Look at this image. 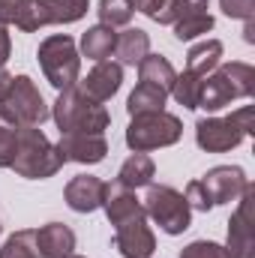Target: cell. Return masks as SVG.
<instances>
[{
    "label": "cell",
    "mask_w": 255,
    "mask_h": 258,
    "mask_svg": "<svg viewBox=\"0 0 255 258\" xmlns=\"http://www.w3.org/2000/svg\"><path fill=\"white\" fill-rule=\"evenodd\" d=\"M255 93V69L249 63H222L216 66L210 75H204L201 81V93H198V108L204 111H219L225 105H231L234 99H246Z\"/></svg>",
    "instance_id": "6da1fadb"
},
{
    "label": "cell",
    "mask_w": 255,
    "mask_h": 258,
    "mask_svg": "<svg viewBox=\"0 0 255 258\" xmlns=\"http://www.w3.org/2000/svg\"><path fill=\"white\" fill-rule=\"evenodd\" d=\"M9 168L18 177H27V180H45V177H54L63 168V156H60L57 144H51L39 126H21L18 129L15 159H12Z\"/></svg>",
    "instance_id": "7a4b0ae2"
},
{
    "label": "cell",
    "mask_w": 255,
    "mask_h": 258,
    "mask_svg": "<svg viewBox=\"0 0 255 258\" xmlns=\"http://www.w3.org/2000/svg\"><path fill=\"white\" fill-rule=\"evenodd\" d=\"M51 117L54 123L63 132H81V135H102L111 117L108 111L99 105V102H90L78 87H66L57 93L54 99V108H51Z\"/></svg>",
    "instance_id": "3957f363"
},
{
    "label": "cell",
    "mask_w": 255,
    "mask_h": 258,
    "mask_svg": "<svg viewBox=\"0 0 255 258\" xmlns=\"http://www.w3.org/2000/svg\"><path fill=\"white\" fill-rule=\"evenodd\" d=\"M246 135H255V111L249 105L237 108L231 117H204L195 123V141L207 153H225Z\"/></svg>",
    "instance_id": "277c9868"
},
{
    "label": "cell",
    "mask_w": 255,
    "mask_h": 258,
    "mask_svg": "<svg viewBox=\"0 0 255 258\" xmlns=\"http://www.w3.org/2000/svg\"><path fill=\"white\" fill-rule=\"evenodd\" d=\"M36 57H39V66H42V72H45V78H48L51 87L66 90V87H75V84H78L81 54H78L72 36H66V33H54V36L42 39Z\"/></svg>",
    "instance_id": "5b68a950"
},
{
    "label": "cell",
    "mask_w": 255,
    "mask_h": 258,
    "mask_svg": "<svg viewBox=\"0 0 255 258\" xmlns=\"http://www.w3.org/2000/svg\"><path fill=\"white\" fill-rule=\"evenodd\" d=\"M0 111L15 120L18 126H42L51 117V108L45 105L39 87L33 84L30 75H15L0 99Z\"/></svg>",
    "instance_id": "8992f818"
},
{
    "label": "cell",
    "mask_w": 255,
    "mask_h": 258,
    "mask_svg": "<svg viewBox=\"0 0 255 258\" xmlns=\"http://www.w3.org/2000/svg\"><path fill=\"white\" fill-rule=\"evenodd\" d=\"M183 135L180 117L168 111H153V114H138L126 126V144L132 153H147L156 147H171Z\"/></svg>",
    "instance_id": "52a82bcc"
},
{
    "label": "cell",
    "mask_w": 255,
    "mask_h": 258,
    "mask_svg": "<svg viewBox=\"0 0 255 258\" xmlns=\"http://www.w3.org/2000/svg\"><path fill=\"white\" fill-rule=\"evenodd\" d=\"M144 213L165 231V234H183L192 222V207L183 198V192L171 186H153L147 189L144 198Z\"/></svg>",
    "instance_id": "ba28073f"
},
{
    "label": "cell",
    "mask_w": 255,
    "mask_h": 258,
    "mask_svg": "<svg viewBox=\"0 0 255 258\" xmlns=\"http://www.w3.org/2000/svg\"><path fill=\"white\" fill-rule=\"evenodd\" d=\"M252 201H255V186L249 183L240 195V207L231 213V222H228V243H225L228 258H255Z\"/></svg>",
    "instance_id": "9c48e42d"
},
{
    "label": "cell",
    "mask_w": 255,
    "mask_h": 258,
    "mask_svg": "<svg viewBox=\"0 0 255 258\" xmlns=\"http://www.w3.org/2000/svg\"><path fill=\"white\" fill-rule=\"evenodd\" d=\"M90 9L87 0H33V9L27 15V21L21 24L24 33H33L45 24H72L78 18H84Z\"/></svg>",
    "instance_id": "30bf717a"
},
{
    "label": "cell",
    "mask_w": 255,
    "mask_h": 258,
    "mask_svg": "<svg viewBox=\"0 0 255 258\" xmlns=\"http://www.w3.org/2000/svg\"><path fill=\"white\" fill-rule=\"evenodd\" d=\"M201 186L210 198V204L216 207V204L237 201L243 195V189L249 186V180H246V171L237 168V165H216L201 177Z\"/></svg>",
    "instance_id": "8fae6325"
},
{
    "label": "cell",
    "mask_w": 255,
    "mask_h": 258,
    "mask_svg": "<svg viewBox=\"0 0 255 258\" xmlns=\"http://www.w3.org/2000/svg\"><path fill=\"white\" fill-rule=\"evenodd\" d=\"M114 246L123 258H150L156 252V237L147 225V216H135L114 228Z\"/></svg>",
    "instance_id": "7c38bea8"
},
{
    "label": "cell",
    "mask_w": 255,
    "mask_h": 258,
    "mask_svg": "<svg viewBox=\"0 0 255 258\" xmlns=\"http://www.w3.org/2000/svg\"><path fill=\"white\" fill-rule=\"evenodd\" d=\"M123 84V66L120 63H111V60H99L87 72V78H81L75 87L90 99V102H108Z\"/></svg>",
    "instance_id": "4fadbf2b"
},
{
    "label": "cell",
    "mask_w": 255,
    "mask_h": 258,
    "mask_svg": "<svg viewBox=\"0 0 255 258\" xmlns=\"http://www.w3.org/2000/svg\"><path fill=\"white\" fill-rule=\"evenodd\" d=\"M63 162H78V165H96L105 159L108 144L102 135H81V132H63L57 144Z\"/></svg>",
    "instance_id": "5bb4252c"
},
{
    "label": "cell",
    "mask_w": 255,
    "mask_h": 258,
    "mask_svg": "<svg viewBox=\"0 0 255 258\" xmlns=\"http://www.w3.org/2000/svg\"><path fill=\"white\" fill-rule=\"evenodd\" d=\"M102 210H105V216H108V222L117 228L120 222H129V219H135V216H147L144 213V204L135 198V192L123 186L120 180H114V183H105V192H102V204H99Z\"/></svg>",
    "instance_id": "9a60e30c"
},
{
    "label": "cell",
    "mask_w": 255,
    "mask_h": 258,
    "mask_svg": "<svg viewBox=\"0 0 255 258\" xmlns=\"http://www.w3.org/2000/svg\"><path fill=\"white\" fill-rule=\"evenodd\" d=\"M102 192H105V183L93 174H78L66 183L63 189V198L69 204V210L75 213H90L102 204Z\"/></svg>",
    "instance_id": "2e32d148"
},
{
    "label": "cell",
    "mask_w": 255,
    "mask_h": 258,
    "mask_svg": "<svg viewBox=\"0 0 255 258\" xmlns=\"http://www.w3.org/2000/svg\"><path fill=\"white\" fill-rule=\"evenodd\" d=\"M36 252L39 258H66L75 252V231L63 222H48L36 228Z\"/></svg>",
    "instance_id": "e0dca14e"
},
{
    "label": "cell",
    "mask_w": 255,
    "mask_h": 258,
    "mask_svg": "<svg viewBox=\"0 0 255 258\" xmlns=\"http://www.w3.org/2000/svg\"><path fill=\"white\" fill-rule=\"evenodd\" d=\"M114 45H117V33H114V27H105V24H93L81 36V54L90 57V60H96V63L108 60L111 51H114Z\"/></svg>",
    "instance_id": "ac0fdd59"
},
{
    "label": "cell",
    "mask_w": 255,
    "mask_h": 258,
    "mask_svg": "<svg viewBox=\"0 0 255 258\" xmlns=\"http://www.w3.org/2000/svg\"><path fill=\"white\" fill-rule=\"evenodd\" d=\"M114 54L120 57L123 66H138L147 54H150V36H147L141 27H129L123 33H117Z\"/></svg>",
    "instance_id": "d6986e66"
},
{
    "label": "cell",
    "mask_w": 255,
    "mask_h": 258,
    "mask_svg": "<svg viewBox=\"0 0 255 258\" xmlns=\"http://www.w3.org/2000/svg\"><path fill=\"white\" fill-rule=\"evenodd\" d=\"M165 99L168 93L162 87H153V84H138L126 99V111L129 117H138V114H153V111H165Z\"/></svg>",
    "instance_id": "ffe728a7"
},
{
    "label": "cell",
    "mask_w": 255,
    "mask_h": 258,
    "mask_svg": "<svg viewBox=\"0 0 255 258\" xmlns=\"http://www.w3.org/2000/svg\"><path fill=\"white\" fill-rule=\"evenodd\" d=\"M219 57H222V42L219 39H204V42H198V45L189 48V54H186V72L204 78V75H210L219 66Z\"/></svg>",
    "instance_id": "44dd1931"
},
{
    "label": "cell",
    "mask_w": 255,
    "mask_h": 258,
    "mask_svg": "<svg viewBox=\"0 0 255 258\" xmlns=\"http://www.w3.org/2000/svg\"><path fill=\"white\" fill-rule=\"evenodd\" d=\"M153 174H156V165L147 153H132L126 162L120 165L117 171V180L129 186V189H138V186H150L153 183Z\"/></svg>",
    "instance_id": "7402d4cb"
},
{
    "label": "cell",
    "mask_w": 255,
    "mask_h": 258,
    "mask_svg": "<svg viewBox=\"0 0 255 258\" xmlns=\"http://www.w3.org/2000/svg\"><path fill=\"white\" fill-rule=\"evenodd\" d=\"M138 75H141V81H144V84L162 87L165 93H171L174 78H177L174 66L168 63V57H162V54H147V57L138 63Z\"/></svg>",
    "instance_id": "603a6c76"
},
{
    "label": "cell",
    "mask_w": 255,
    "mask_h": 258,
    "mask_svg": "<svg viewBox=\"0 0 255 258\" xmlns=\"http://www.w3.org/2000/svg\"><path fill=\"white\" fill-rule=\"evenodd\" d=\"M0 258H39L36 252V228H21L6 237L0 246Z\"/></svg>",
    "instance_id": "cb8c5ba5"
},
{
    "label": "cell",
    "mask_w": 255,
    "mask_h": 258,
    "mask_svg": "<svg viewBox=\"0 0 255 258\" xmlns=\"http://www.w3.org/2000/svg\"><path fill=\"white\" fill-rule=\"evenodd\" d=\"M207 9V0H165L162 9L153 15V21L159 24H177L180 18H186L192 12H204Z\"/></svg>",
    "instance_id": "d4e9b609"
},
{
    "label": "cell",
    "mask_w": 255,
    "mask_h": 258,
    "mask_svg": "<svg viewBox=\"0 0 255 258\" xmlns=\"http://www.w3.org/2000/svg\"><path fill=\"white\" fill-rule=\"evenodd\" d=\"M174 27V36L180 39V42H189L195 36H201V33H210L213 30V15L204 9V12H192L186 18H180L177 24H171Z\"/></svg>",
    "instance_id": "484cf974"
},
{
    "label": "cell",
    "mask_w": 255,
    "mask_h": 258,
    "mask_svg": "<svg viewBox=\"0 0 255 258\" xmlns=\"http://www.w3.org/2000/svg\"><path fill=\"white\" fill-rule=\"evenodd\" d=\"M96 12H99V24H105V27H123L135 15L129 0H99Z\"/></svg>",
    "instance_id": "4316f807"
},
{
    "label": "cell",
    "mask_w": 255,
    "mask_h": 258,
    "mask_svg": "<svg viewBox=\"0 0 255 258\" xmlns=\"http://www.w3.org/2000/svg\"><path fill=\"white\" fill-rule=\"evenodd\" d=\"M201 81H204V78H198V75H192V72L177 75V78H174V87H171V96H174L183 108H198Z\"/></svg>",
    "instance_id": "83f0119b"
},
{
    "label": "cell",
    "mask_w": 255,
    "mask_h": 258,
    "mask_svg": "<svg viewBox=\"0 0 255 258\" xmlns=\"http://www.w3.org/2000/svg\"><path fill=\"white\" fill-rule=\"evenodd\" d=\"M18 123L9 120L3 111H0V168H9L12 159H15V147H18Z\"/></svg>",
    "instance_id": "f1b7e54d"
},
{
    "label": "cell",
    "mask_w": 255,
    "mask_h": 258,
    "mask_svg": "<svg viewBox=\"0 0 255 258\" xmlns=\"http://www.w3.org/2000/svg\"><path fill=\"white\" fill-rule=\"evenodd\" d=\"M30 9H33V0H0V24H15L21 30Z\"/></svg>",
    "instance_id": "f546056e"
},
{
    "label": "cell",
    "mask_w": 255,
    "mask_h": 258,
    "mask_svg": "<svg viewBox=\"0 0 255 258\" xmlns=\"http://www.w3.org/2000/svg\"><path fill=\"white\" fill-rule=\"evenodd\" d=\"M180 258H228V252L213 240H192L189 246H183Z\"/></svg>",
    "instance_id": "4dcf8cb0"
},
{
    "label": "cell",
    "mask_w": 255,
    "mask_h": 258,
    "mask_svg": "<svg viewBox=\"0 0 255 258\" xmlns=\"http://www.w3.org/2000/svg\"><path fill=\"white\" fill-rule=\"evenodd\" d=\"M183 198L189 201V207L192 210H210L213 204H210V198H207V192H204V186H201V180H189L186 183V192H183Z\"/></svg>",
    "instance_id": "1f68e13d"
},
{
    "label": "cell",
    "mask_w": 255,
    "mask_h": 258,
    "mask_svg": "<svg viewBox=\"0 0 255 258\" xmlns=\"http://www.w3.org/2000/svg\"><path fill=\"white\" fill-rule=\"evenodd\" d=\"M219 6L228 18H243L246 21V18L255 15V0H219Z\"/></svg>",
    "instance_id": "d6a6232c"
},
{
    "label": "cell",
    "mask_w": 255,
    "mask_h": 258,
    "mask_svg": "<svg viewBox=\"0 0 255 258\" xmlns=\"http://www.w3.org/2000/svg\"><path fill=\"white\" fill-rule=\"evenodd\" d=\"M129 3H132V9H138V12H144L147 18H153V15L162 9L165 0H129Z\"/></svg>",
    "instance_id": "836d02e7"
},
{
    "label": "cell",
    "mask_w": 255,
    "mask_h": 258,
    "mask_svg": "<svg viewBox=\"0 0 255 258\" xmlns=\"http://www.w3.org/2000/svg\"><path fill=\"white\" fill-rule=\"evenodd\" d=\"M9 54H12V39L6 33V24H0V66L9 60Z\"/></svg>",
    "instance_id": "e575fe53"
},
{
    "label": "cell",
    "mask_w": 255,
    "mask_h": 258,
    "mask_svg": "<svg viewBox=\"0 0 255 258\" xmlns=\"http://www.w3.org/2000/svg\"><path fill=\"white\" fill-rule=\"evenodd\" d=\"M243 39H246L249 45L255 42V21H252V18H246V27H243Z\"/></svg>",
    "instance_id": "d590c367"
},
{
    "label": "cell",
    "mask_w": 255,
    "mask_h": 258,
    "mask_svg": "<svg viewBox=\"0 0 255 258\" xmlns=\"http://www.w3.org/2000/svg\"><path fill=\"white\" fill-rule=\"evenodd\" d=\"M9 81H12V75L0 66V99H3V93H6V87H9Z\"/></svg>",
    "instance_id": "8d00e7d4"
},
{
    "label": "cell",
    "mask_w": 255,
    "mask_h": 258,
    "mask_svg": "<svg viewBox=\"0 0 255 258\" xmlns=\"http://www.w3.org/2000/svg\"><path fill=\"white\" fill-rule=\"evenodd\" d=\"M66 258H84V255H75V252H72V255H66Z\"/></svg>",
    "instance_id": "74e56055"
}]
</instances>
